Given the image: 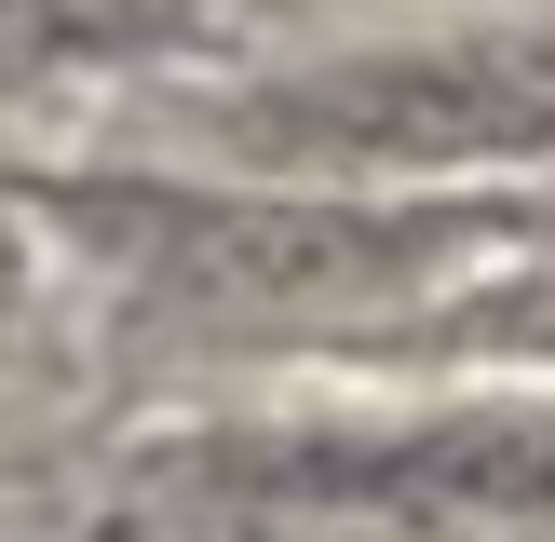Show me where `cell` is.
<instances>
[{
  "label": "cell",
  "instance_id": "2",
  "mask_svg": "<svg viewBox=\"0 0 555 542\" xmlns=\"http://www.w3.org/2000/svg\"><path fill=\"white\" fill-rule=\"evenodd\" d=\"M217 515L339 542H515L555 529V393L475 406H325V421H217L177 461Z\"/></svg>",
  "mask_w": 555,
  "mask_h": 542
},
{
  "label": "cell",
  "instance_id": "1",
  "mask_svg": "<svg viewBox=\"0 0 555 542\" xmlns=\"http://www.w3.org/2000/svg\"><path fill=\"white\" fill-rule=\"evenodd\" d=\"M41 217L54 244L108 271L135 325L204 352L406 325L515 231L488 190H298V177H81L41 190Z\"/></svg>",
  "mask_w": 555,
  "mask_h": 542
},
{
  "label": "cell",
  "instance_id": "4",
  "mask_svg": "<svg viewBox=\"0 0 555 542\" xmlns=\"http://www.w3.org/2000/svg\"><path fill=\"white\" fill-rule=\"evenodd\" d=\"M204 41H217V0H0V95H68V81L163 68Z\"/></svg>",
  "mask_w": 555,
  "mask_h": 542
},
{
  "label": "cell",
  "instance_id": "3",
  "mask_svg": "<svg viewBox=\"0 0 555 542\" xmlns=\"http://www.w3.org/2000/svg\"><path fill=\"white\" fill-rule=\"evenodd\" d=\"M244 177L298 190H488L555 163V27H475V41H379L271 68L217 108Z\"/></svg>",
  "mask_w": 555,
  "mask_h": 542
},
{
  "label": "cell",
  "instance_id": "5",
  "mask_svg": "<svg viewBox=\"0 0 555 542\" xmlns=\"http://www.w3.org/2000/svg\"><path fill=\"white\" fill-rule=\"evenodd\" d=\"M27 271H41V244H27V217L0 204V339H14V312H27Z\"/></svg>",
  "mask_w": 555,
  "mask_h": 542
}]
</instances>
